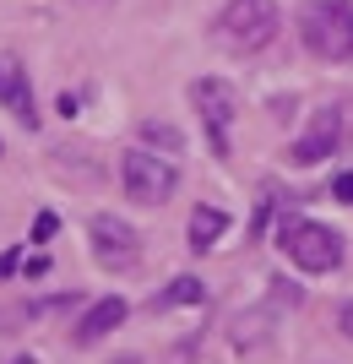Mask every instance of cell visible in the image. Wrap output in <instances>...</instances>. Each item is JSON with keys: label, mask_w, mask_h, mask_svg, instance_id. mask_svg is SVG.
Instances as JSON below:
<instances>
[{"label": "cell", "mask_w": 353, "mask_h": 364, "mask_svg": "<svg viewBox=\"0 0 353 364\" xmlns=\"http://www.w3.org/2000/svg\"><path fill=\"white\" fill-rule=\"evenodd\" d=\"M277 250L299 267V272H337L348 245L337 228L315 223V218H277Z\"/></svg>", "instance_id": "cell-1"}, {"label": "cell", "mask_w": 353, "mask_h": 364, "mask_svg": "<svg viewBox=\"0 0 353 364\" xmlns=\"http://www.w3.org/2000/svg\"><path fill=\"white\" fill-rule=\"evenodd\" d=\"M299 38L315 60H353V0H305Z\"/></svg>", "instance_id": "cell-2"}, {"label": "cell", "mask_w": 353, "mask_h": 364, "mask_svg": "<svg viewBox=\"0 0 353 364\" xmlns=\"http://www.w3.org/2000/svg\"><path fill=\"white\" fill-rule=\"evenodd\" d=\"M283 28V11H277V0H229L223 11H217V38L239 55H256L266 49Z\"/></svg>", "instance_id": "cell-3"}, {"label": "cell", "mask_w": 353, "mask_h": 364, "mask_svg": "<svg viewBox=\"0 0 353 364\" xmlns=\"http://www.w3.org/2000/svg\"><path fill=\"white\" fill-rule=\"evenodd\" d=\"M190 104H196V114H201L207 147H212L217 158H229L234 152V120H239V92H234V82H223V76H196V82H190Z\"/></svg>", "instance_id": "cell-4"}, {"label": "cell", "mask_w": 353, "mask_h": 364, "mask_svg": "<svg viewBox=\"0 0 353 364\" xmlns=\"http://www.w3.org/2000/svg\"><path fill=\"white\" fill-rule=\"evenodd\" d=\"M120 180H125V196L141 201V207H163L174 196V185H180V168L169 158H158L147 147H131L120 158Z\"/></svg>", "instance_id": "cell-5"}, {"label": "cell", "mask_w": 353, "mask_h": 364, "mask_svg": "<svg viewBox=\"0 0 353 364\" xmlns=\"http://www.w3.org/2000/svg\"><path fill=\"white\" fill-rule=\"evenodd\" d=\"M87 240H92L98 267H109V272H125V267H136V256H141L136 228L125 223V218H114V213H98V218H92V223H87Z\"/></svg>", "instance_id": "cell-6"}, {"label": "cell", "mask_w": 353, "mask_h": 364, "mask_svg": "<svg viewBox=\"0 0 353 364\" xmlns=\"http://www.w3.org/2000/svg\"><path fill=\"white\" fill-rule=\"evenodd\" d=\"M332 152H342V109H315V120H310V131L288 147V164L310 168V164H321V158H332Z\"/></svg>", "instance_id": "cell-7"}, {"label": "cell", "mask_w": 353, "mask_h": 364, "mask_svg": "<svg viewBox=\"0 0 353 364\" xmlns=\"http://www.w3.org/2000/svg\"><path fill=\"white\" fill-rule=\"evenodd\" d=\"M0 109H11L28 131L38 125V104H33V82L22 60H0Z\"/></svg>", "instance_id": "cell-8"}, {"label": "cell", "mask_w": 353, "mask_h": 364, "mask_svg": "<svg viewBox=\"0 0 353 364\" xmlns=\"http://www.w3.org/2000/svg\"><path fill=\"white\" fill-rule=\"evenodd\" d=\"M125 316H131V304H125L120 294H109V299L87 304V316L77 321V343L87 348V343H98V337H109L114 326H125Z\"/></svg>", "instance_id": "cell-9"}, {"label": "cell", "mask_w": 353, "mask_h": 364, "mask_svg": "<svg viewBox=\"0 0 353 364\" xmlns=\"http://www.w3.org/2000/svg\"><path fill=\"white\" fill-rule=\"evenodd\" d=\"M185 234H190V250H212L217 240H223V234H229V213H223V207H196V213H190V228H185Z\"/></svg>", "instance_id": "cell-10"}, {"label": "cell", "mask_w": 353, "mask_h": 364, "mask_svg": "<svg viewBox=\"0 0 353 364\" xmlns=\"http://www.w3.org/2000/svg\"><path fill=\"white\" fill-rule=\"evenodd\" d=\"M201 299H207L201 277H190V272H185V277H174L169 289H163V294L153 299V310H180V304H201Z\"/></svg>", "instance_id": "cell-11"}, {"label": "cell", "mask_w": 353, "mask_h": 364, "mask_svg": "<svg viewBox=\"0 0 353 364\" xmlns=\"http://www.w3.org/2000/svg\"><path fill=\"white\" fill-rule=\"evenodd\" d=\"M141 141H147V147H163V152H185V136L163 120H141Z\"/></svg>", "instance_id": "cell-12"}, {"label": "cell", "mask_w": 353, "mask_h": 364, "mask_svg": "<svg viewBox=\"0 0 353 364\" xmlns=\"http://www.w3.org/2000/svg\"><path fill=\"white\" fill-rule=\"evenodd\" d=\"M55 228H60V218H55V213H38V218H33V245H44Z\"/></svg>", "instance_id": "cell-13"}, {"label": "cell", "mask_w": 353, "mask_h": 364, "mask_svg": "<svg viewBox=\"0 0 353 364\" xmlns=\"http://www.w3.org/2000/svg\"><path fill=\"white\" fill-rule=\"evenodd\" d=\"M337 326H342V337L353 343V299H342V304H337Z\"/></svg>", "instance_id": "cell-14"}, {"label": "cell", "mask_w": 353, "mask_h": 364, "mask_svg": "<svg viewBox=\"0 0 353 364\" xmlns=\"http://www.w3.org/2000/svg\"><path fill=\"white\" fill-rule=\"evenodd\" d=\"M332 196H337V201H353V174H337V180H332Z\"/></svg>", "instance_id": "cell-15"}, {"label": "cell", "mask_w": 353, "mask_h": 364, "mask_svg": "<svg viewBox=\"0 0 353 364\" xmlns=\"http://www.w3.org/2000/svg\"><path fill=\"white\" fill-rule=\"evenodd\" d=\"M342 152H353V104H342Z\"/></svg>", "instance_id": "cell-16"}, {"label": "cell", "mask_w": 353, "mask_h": 364, "mask_svg": "<svg viewBox=\"0 0 353 364\" xmlns=\"http://www.w3.org/2000/svg\"><path fill=\"white\" fill-rule=\"evenodd\" d=\"M22 272H28V277H44L49 272V256H28V261H22Z\"/></svg>", "instance_id": "cell-17"}, {"label": "cell", "mask_w": 353, "mask_h": 364, "mask_svg": "<svg viewBox=\"0 0 353 364\" xmlns=\"http://www.w3.org/2000/svg\"><path fill=\"white\" fill-rule=\"evenodd\" d=\"M16 267H22V250H6V256H0V277H11Z\"/></svg>", "instance_id": "cell-18"}, {"label": "cell", "mask_w": 353, "mask_h": 364, "mask_svg": "<svg viewBox=\"0 0 353 364\" xmlns=\"http://www.w3.org/2000/svg\"><path fill=\"white\" fill-rule=\"evenodd\" d=\"M77 109H82V98H77V92H60V114H65V120H71Z\"/></svg>", "instance_id": "cell-19"}, {"label": "cell", "mask_w": 353, "mask_h": 364, "mask_svg": "<svg viewBox=\"0 0 353 364\" xmlns=\"http://www.w3.org/2000/svg\"><path fill=\"white\" fill-rule=\"evenodd\" d=\"M114 364H141V359H131V353H125V359H114Z\"/></svg>", "instance_id": "cell-20"}, {"label": "cell", "mask_w": 353, "mask_h": 364, "mask_svg": "<svg viewBox=\"0 0 353 364\" xmlns=\"http://www.w3.org/2000/svg\"><path fill=\"white\" fill-rule=\"evenodd\" d=\"M11 364H33V359H11Z\"/></svg>", "instance_id": "cell-21"}, {"label": "cell", "mask_w": 353, "mask_h": 364, "mask_svg": "<svg viewBox=\"0 0 353 364\" xmlns=\"http://www.w3.org/2000/svg\"><path fill=\"white\" fill-rule=\"evenodd\" d=\"M0 152H6V147H0Z\"/></svg>", "instance_id": "cell-22"}]
</instances>
